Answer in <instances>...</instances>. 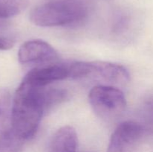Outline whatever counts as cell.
I'll return each mask as SVG.
<instances>
[{
    "label": "cell",
    "instance_id": "obj_1",
    "mask_svg": "<svg viewBox=\"0 0 153 152\" xmlns=\"http://www.w3.org/2000/svg\"><path fill=\"white\" fill-rule=\"evenodd\" d=\"M46 110V87L22 80L12 101V131L22 141L32 138Z\"/></svg>",
    "mask_w": 153,
    "mask_h": 152
},
{
    "label": "cell",
    "instance_id": "obj_2",
    "mask_svg": "<svg viewBox=\"0 0 153 152\" xmlns=\"http://www.w3.org/2000/svg\"><path fill=\"white\" fill-rule=\"evenodd\" d=\"M92 0H52L34 7L30 20L37 26L76 25L87 19Z\"/></svg>",
    "mask_w": 153,
    "mask_h": 152
},
{
    "label": "cell",
    "instance_id": "obj_3",
    "mask_svg": "<svg viewBox=\"0 0 153 152\" xmlns=\"http://www.w3.org/2000/svg\"><path fill=\"white\" fill-rule=\"evenodd\" d=\"M88 97L94 111L105 119L117 118L123 113L126 107L124 93L114 86H95L91 89Z\"/></svg>",
    "mask_w": 153,
    "mask_h": 152
},
{
    "label": "cell",
    "instance_id": "obj_4",
    "mask_svg": "<svg viewBox=\"0 0 153 152\" xmlns=\"http://www.w3.org/2000/svg\"><path fill=\"white\" fill-rule=\"evenodd\" d=\"M18 59L22 64H41L56 63L58 60L57 51L51 45L41 40H28L20 46Z\"/></svg>",
    "mask_w": 153,
    "mask_h": 152
},
{
    "label": "cell",
    "instance_id": "obj_5",
    "mask_svg": "<svg viewBox=\"0 0 153 152\" xmlns=\"http://www.w3.org/2000/svg\"><path fill=\"white\" fill-rule=\"evenodd\" d=\"M70 78V63L46 64L36 67L28 72L22 80L32 86L46 87L50 83L58 80Z\"/></svg>",
    "mask_w": 153,
    "mask_h": 152
},
{
    "label": "cell",
    "instance_id": "obj_6",
    "mask_svg": "<svg viewBox=\"0 0 153 152\" xmlns=\"http://www.w3.org/2000/svg\"><path fill=\"white\" fill-rule=\"evenodd\" d=\"M91 63L89 76H98L105 80L114 84L123 85L129 81L128 70L118 63L106 61H95Z\"/></svg>",
    "mask_w": 153,
    "mask_h": 152
},
{
    "label": "cell",
    "instance_id": "obj_7",
    "mask_svg": "<svg viewBox=\"0 0 153 152\" xmlns=\"http://www.w3.org/2000/svg\"><path fill=\"white\" fill-rule=\"evenodd\" d=\"M78 137L74 128L64 126L54 134L49 152H76Z\"/></svg>",
    "mask_w": 153,
    "mask_h": 152
},
{
    "label": "cell",
    "instance_id": "obj_8",
    "mask_svg": "<svg viewBox=\"0 0 153 152\" xmlns=\"http://www.w3.org/2000/svg\"><path fill=\"white\" fill-rule=\"evenodd\" d=\"M12 99L9 91L0 89V139L11 129Z\"/></svg>",
    "mask_w": 153,
    "mask_h": 152
},
{
    "label": "cell",
    "instance_id": "obj_9",
    "mask_svg": "<svg viewBox=\"0 0 153 152\" xmlns=\"http://www.w3.org/2000/svg\"><path fill=\"white\" fill-rule=\"evenodd\" d=\"M28 4V0H0V19L20 13Z\"/></svg>",
    "mask_w": 153,
    "mask_h": 152
},
{
    "label": "cell",
    "instance_id": "obj_10",
    "mask_svg": "<svg viewBox=\"0 0 153 152\" xmlns=\"http://www.w3.org/2000/svg\"><path fill=\"white\" fill-rule=\"evenodd\" d=\"M13 42L12 40L7 38L0 37V50H7L13 47Z\"/></svg>",
    "mask_w": 153,
    "mask_h": 152
},
{
    "label": "cell",
    "instance_id": "obj_11",
    "mask_svg": "<svg viewBox=\"0 0 153 152\" xmlns=\"http://www.w3.org/2000/svg\"><path fill=\"white\" fill-rule=\"evenodd\" d=\"M144 110L149 116L153 117V97L146 100L144 104Z\"/></svg>",
    "mask_w": 153,
    "mask_h": 152
}]
</instances>
